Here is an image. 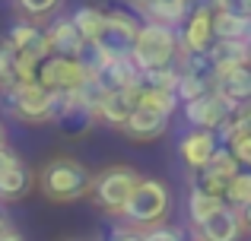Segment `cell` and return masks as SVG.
<instances>
[{
	"label": "cell",
	"instance_id": "6da1fadb",
	"mask_svg": "<svg viewBox=\"0 0 251 241\" xmlns=\"http://www.w3.org/2000/svg\"><path fill=\"white\" fill-rule=\"evenodd\" d=\"M35 184L51 203H76V200L89 197L92 172L70 155H57L42 165V172L35 175Z\"/></svg>",
	"mask_w": 251,
	"mask_h": 241
},
{
	"label": "cell",
	"instance_id": "7a4b0ae2",
	"mask_svg": "<svg viewBox=\"0 0 251 241\" xmlns=\"http://www.w3.org/2000/svg\"><path fill=\"white\" fill-rule=\"evenodd\" d=\"M169 210H172L169 184L159 181V178H143L140 175L137 187L130 191L127 203H124V210L118 213V216L127 225H134V229H150V225H156V222H166Z\"/></svg>",
	"mask_w": 251,
	"mask_h": 241
},
{
	"label": "cell",
	"instance_id": "3957f363",
	"mask_svg": "<svg viewBox=\"0 0 251 241\" xmlns=\"http://www.w3.org/2000/svg\"><path fill=\"white\" fill-rule=\"evenodd\" d=\"M175 54H178L175 25L143 19L140 29H137L134 48H130V61L140 70H150V67H169V64H175Z\"/></svg>",
	"mask_w": 251,
	"mask_h": 241
},
{
	"label": "cell",
	"instance_id": "277c9868",
	"mask_svg": "<svg viewBox=\"0 0 251 241\" xmlns=\"http://www.w3.org/2000/svg\"><path fill=\"white\" fill-rule=\"evenodd\" d=\"M137 181H140V175H137L134 168L124 165V162H115V165H105L99 175H92L89 197L96 200V206L102 213L118 216V213L124 210V203H127L130 191L137 187Z\"/></svg>",
	"mask_w": 251,
	"mask_h": 241
},
{
	"label": "cell",
	"instance_id": "5b68a950",
	"mask_svg": "<svg viewBox=\"0 0 251 241\" xmlns=\"http://www.w3.org/2000/svg\"><path fill=\"white\" fill-rule=\"evenodd\" d=\"M48 102H51V89L42 86L38 80L16 83L13 89L0 92V108L23 124H48Z\"/></svg>",
	"mask_w": 251,
	"mask_h": 241
},
{
	"label": "cell",
	"instance_id": "8992f818",
	"mask_svg": "<svg viewBox=\"0 0 251 241\" xmlns=\"http://www.w3.org/2000/svg\"><path fill=\"white\" fill-rule=\"evenodd\" d=\"M89 76H92V73L83 67L80 57H70V54H48V57H42V61H38L35 80L42 83V86H48L51 92H61V89L74 92V89L83 86Z\"/></svg>",
	"mask_w": 251,
	"mask_h": 241
},
{
	"label": "cell",
	"instance_id": "52a82bcc",
	"mask_svg": "<svg viewBox=\"0 0 251 241\" xmlns=\"http://www.w3.org/2000/svg\"><path fill=\"white\" fill-rule=\"evenodd\" d=\"M191 229H194V235L203 238V241H242L248 235L242 210H235V206H229V203L216 206L210 216L191 222Z\"/></svg>",
	"mask_w": 251,
	"mask_h": 241
},
{
	"label": "cell",
	"instance_id": "ba28073f",
	"mask_svg": "<svg viewBox=\"0 0 251 241\" xmlns=\"http://www.w3.org/2000/svg\"><path fill=\"white\" fill-rule=\"evenodd\" d=\"M137 29H140V19H137L134 13L105 10V25H102V35H99V44H102L111 57H130Z\"/></svg>",
	"mask_w": 251,
	"mask_h": 241
},
{
	"label": "cell",
	"instance_id": "9c48e42d",
	"mask_svg": "<svg viewBox=\"0 0 251 241\" xmlns=\"http://www.w3.org/2000/svg\"><path fill=\"white\" fill-rule=\"evenodd\" d=\"M235 111V102H229L226 95H220L216 89L197 95L191 102H181V114L188 121V127H207V130H216L226 118H232Z\"/></svg>",
	"mask_w": 251,
	"mask_h": 241
},
{
	"label": "cell",
	"instance_id": "30bf717a",
	"mask_svg": "<svg viewBox=\"0 0 251 241\" xmlns=\"http://www.w3.org/2000/svg\"><path fill=\"white\" fill-rule=\"evenodd\" d=\"M178 48L188 54H203L213 42V10H188L184 19L175 25Z\"/></svg>",
	"mask_w": 251,
	"mask_h": 241
},
{
	"label": "cell",
	"instance_id": "8fae6325",
	"mask_svg": "<svg viewBox=\"0 0 251 241\" xmlns=\"http://www.w3.org/2000/svg\"><path fill=\"white\" fill-rule=\"evenodd\" d=\"M169 124H172V114H162V111L147 108V105H137L134 111H130V118L124 121L121 133L134 143H153V140H159V136H166Z\"/></svg>",
	"mask_w": 251,
	"mask_h": 241
},
{
	"label": "cell",
	"instance_id": "7c38bea8",
	"mask_svg": "<svg viewBox=\"0 0 251 241\" xmlns=\"http://www.w3.org/2000/svg\"><path fill=\"white\" fill-rule=\"evenodd\" d=\"M216 146H220V140H216L213 130H207V127H191L188 133L181 136V143H178V155H181V162L191 168V172H197V168L207 165V159L213 155Z\"/></svg>",
	"mask_w": 251,
	"mask_h": 241
},
{
	"label": "cell",
	"instance_id": "4fadbf2b",
	"mask_svg": "<svg viewBox=\"0 0 251 241\" xmlns=\"http://www.w3.org/2000/svg\"><path fill=\"white\" fill-rule=\"evenodd\" d=\"M137 89H140V86H137ZM137 89H108V92L102 95V102H99L96 118L102 121L105 127L121 130L124 121L130 118V111L137 108Z\"/></svg>",
	"mask_w": 251,
	"mask_h": 241
},
{
	"label": "cell",
	"instance_id": "5bb4252c",
	"mask_svg": "<svg viewBox=\"0 0 251 241\" xmlns=\"http://www.w3.org/2000/svg\"><path fill=\"white\" fill-rule=\"evenodd\" d=\"M42 35H45V44H48V54L76 57L80 54V44L86 42L80 32H76V25H74L70 16H51L48 29H42Z\"/></svg>",
	"mask_w": 251,
	"mask_h": 241
},
{
	"label": "cell",
	"instance_id": "9a60e30c",
	"mask_svg": "<svg viewBox=\"0 0 251 241\" xmlns=\"http://www.w3.org/2000/svg\"><path fill=\"white\" fill-rule=\"evenodd\" d=\"M210 70L220 73V70L239 67V64H248V42H235V38H213L210 48L203 51Z\"/></svg>",
	"mask_w": 251,
	"mask_h": 241
},
{
	"label": "cell",
	"instance_id": "2e32d148",
	"mask_svg": "<svg viewBox=\"0 0 251 241\" xmlns=\"http://www.w3.org/2000/svg\"><path fill=\"white\" fill-rule=\"evenodd\" d=\"M213 86L220 95H226L229 102H245L251 99V64H239V67H229L213 73Z\"/></svg>",
	"mask_w": 251,
	"mask_h": 241
},
{
	"label": "cell",
	"instance_id": "e0dca14e",
	"mask_svg": "<svg viewBox=\"0 0 251 241\" xmlns=\"http://www.w3.org/2000/svg\"><path fill=\"white\" fill-rule=\"evenodd\" d=\"M99 83L105 89H137L140 86V67L130 57H108V64L99 70Z\"/></svg>",
	"mask_w": 251,
	"mask_h": 241
},
{
	"label": "cell",
	"instance_id": "ac0fdd59",
	"mask_svg": "<svg viewBox=\"0 0 251 241\" xmlns=\"http://www.w3.org/2000/svg\"><path fill=\"white\" fill-rule=\"evenodd\" d=\"M6 42H10L16 51H29V54H35L38 61L48 57L45 35H42V29H38V22H32V19H19V22H13L10 32H6Z\"/></svg>",
	"mask_w": 251,
	"mask_h": 241
},
{
	"label": "cell",
	"instance_id": "d6986e66",
	"mask_svg": "<svg viewBox=\"0 0 251 241\" xmlns=\"http://www.w3.org/2000/svg\"><path fill=\"white\" fill-rule=\"evenodd\" d=\"M32 187H35V175H32V168H25V162H19V165H13L10 172L0 175V203L23 200Z\"/></svg>",
	"mask_w": 251,
	"mask_h": 241
},
{
	"label": "cell",
	"instance_id": "ffe728a7",
	"mask_svg": "<svg viewBox=\"0 0 251 241\" xmlns=\"http://www.w3.org/2000/svg\"><path fill=\"white\" fill-rule=\"evenodd\" d=\"M213 38L251 42V16L229 13V10H213Z\"/></svg>",
	"mask_w": 251,
	"mask_h": 241
},
{
	"label": "cell",
	"instance_id": "44dd1931",
	"mask_svg": "<svg viewBox=\"0 0 251 241\" xmlns=\"http://www.w3.org/2000/svg\"><path fill=\"white\" fill-rule=\"evenodd\" d=\"M210 89H216L213 86V70H178V83H175V95H178V102H191V99H197V95H203V92H210Z\"/></svg>",
	"mask_w": 251,
	"mask_h": 241
},
{
	"label": "cell",
	"instance_id": "7402d4cb",
	"mask_svg": "<svg viewBox=\"0 0 251 241\" xmlns=\"http://www.w3.org/2000/svg\"><path fill=\"white\" fill-rule=\"evenodd\" d=\"M137 105H147V108H156V111L162 114H175L178 108H181V102H178L175 89H159V86H143L137 89Z\"/></svg>",
	"mask_w": 251,
	"mask_h": 241
},
{
	"label": "cell",
	"instance_id": "603a6c76",
	"mask_svg": "<svg viewBox=\"0 0 251 241\" xmlns=\"http://www.w3.org/2000/svg\"><path fill=\"white\" fill-rule=\"evenodd\" d=\"M70 19H74L76 32H80L86 42H99L102 25H105V10H99V6H80V10H74Z\"/></svg>",
	"mask_w": 251,
	"mask_h": 241
},
{
	"label": "cell",
	"instance_id": "cb8c5ba5",
	"mask_svg": "<svg viewBox=\"0 0 251 241\" xmlns=\"http://www.w3.org/2000/svg\"><path fill=\"white\" fill-rule=\"evenodd\" d=\"M223 200H226L229 206H235V210H242V206L251 203V168H239V172L229 178Z\"/></svg>",
	"mask_w": 251,
	"mask_h": 241
},
{
	"label": "cell",
	"instance_id": "d4e9b609",
	"mask_svg": "<svg viewBox=\"0 0 251 241\" xmlns=\"http://www.w3.org/2000/svg\"><path fill=\"white\" fill-rule=\"evenodd\" d=\"M223 203H226L223 197L207 194V191H201L197 184H191V191H188V219H191V222H197V219L210 216V213H213L216 206H223Z\"/></svg>",
	"mask_w": 251,
	"mask_h": 241
},
{
	"label": "cell",
	"instance_id": "484cf974",
	"mask_svg": "<svg viewBox=\"0 0 251 241\" xmlns=\"http://www.w3.org/2000/svg\"><path fill=\"white\" fill-rule=\"evenodd\" d=\"M239 162H235V155H232V149L226 146V143H220V146L213 149V155L207 159V165H203V172H213V175H220V178H232L235 172H239Z\"/></svg>",
	"mask_w": 251,
	"mask_h": 241
},
{
	"label": "cell",
	"instance_id": "4316f807",
	"mask_svg": "<svg viewBox=\"0 0 251 241\" xmlns=\"http://www.w3.org/2000/svg\"><path fill=\"white\" fill-rule=\"evenodd\" d=\"M16 3V10L23 13L25 19H32V22H45V19H51L57 10H61L64 0H13Z\"/></svg>",
	"mask_w": 251,
	"mask_h": 241
},
{
	"label": "cell",
	"instance_id": "83f0119b",
	"mask_svg": "<svg viewBox=\"0 0 251 241\" xmlns=\"http://www.w3.org/2000/svg\"><path fill=\"white\" fill-rule=\"evenodd\" d=\"M16 86V48L0 38V92Z\"/></svg>",
	"mask_w": 251,
	"mask_h": 241
},
{
	"label": "cell",
	"instance_id": "f1b7e54d",
	"mask_svg": "<svg viewBox=\"0 0 251 241\" xmlns=\"http://www.w3.org/2000/svg\"><path fill=\"white\" fill-rule=\"evenodd\" d=\"M140 83H143V86L175 89V83H178V67H175V64H169V67H150V70H140Z\"/></svg>",
	"mask_w": 251,
	"mask_h": 241
},
{
	"label": "cell",
	"instance_id": "f546056e",
	"mask_svg": "<svg viewBox=\"0 0 251 241\" xmlns=\"http://www.w3.org/2000/svg\"><path fill=\"white\" fill-rule=\"evenodd\" d=\"M76 57L83 61V67L89 70L92 76H99V70L108 64V57H111V54H108V51H105L99 42H83V44H80V54H76Z\"/></svg>",
	"mask_w": 251,
	"mask_h": 241
},
{
	"label": "cell",
	"instance_id": "4dcf8cb0",
	"mask_svg": "<svg viewBox=\"0 0 251 241\" xmlns=\"http://www.w3.org/2000/svg\"><path fill=\"white\" fill-rule=\"evenodd\" d=\"M143 241H188L181 225H169V222H156L150 229H143Z\"/></svg>",
	"mask_w": 251,
	"mask_h": 241
},
{
	"label": "cell",
	"instance_id": "1f68e13d",
	"mask_svg": "<svg viewBox=\"0 0 251 241\" xmlns=\"http://www.w3.org/2000/svg\"><path fill=\"white\" fill-rule=\"evenodd\" d=\"M226 146L232 149L235 162H239L242 168H251V130H245V133H235Z\"/></svg>",
	"mask_w": 251,
	"mask_h": 241
},
{
	"label": "cell",
	"instance_id": "d6a6232c",
	"mask_svg": "<svg viewBox=\"0 0 251 241\" xmlns=\"http://www.w3.org/2000/svg\"><path fill=\"white\" fill-rule=\"evenodd\" d=\"M127 6L137 16H143L147 6H184V0H127ZM184 10H188V6H184Z\"/></svg>",
	"mask_w": 251,
	"mask_h": 241
},
{
	"label": "cell",
	"instance_id": "836d02e7",
	"mask_svg": "<svg viewBox=\"0 0 251 241\" xmlns=\"http://www.w3.org/2000/svg\"><path fill=\"white\" fill-rule=\"evenodd\" d=\"M108 241H143V229H134V225H127V222L115 225Z\"/></svg>",
	"mask_w": 251,
	"mask_h": 241
},
{
	"label": "cell",
	"instance_id": "e575fe53",
	"mask_svg": "<svg viewBox=\"0 0 251 241\" xmlns=\"http://www.w3.org/2000/svg\"><path fill=\"white\" fill-rule=\"evenodd\" d=\"M216 10H229V13L251 16V0H216Z\"/></svg>",
	"mask_w": 251,
	"mask_h": 241
},
{
	"label": "cell",
	"instance_id": "d590c367",
	"mask_svg": "<svg viewBox=\"0 0 251 241\" xmlns=\"http://www.w3.org/2000/svg\"><path fill=\"white\" fill-rule=\"evenodd\" d=\"M19 162H23V159H19V155L13 153V149L6 146V143H3V146H0V175H3V172H10L13 165H19Z\"/></svg>",
	"mask_w": 251,
	"mask_h": 241
},
{
	"label": "cell",
	"instance_id": "8d00e7d4",
	"mask_svg": "<svg viewBox=\"0 0 251 241\" xmlns=\"http://www.w3.org/2000/svg\"><path fill=\"white\" fill-rule=\"evenodd\" d=\"M0 241H25L23 235H19V232L16 229H13V225H6V229L3 232H0Z\"/></svg>",
	"mask_w": 251,
	"mask_h": 241
},
{
	"label": "cell",
	"instance_id": "74e56055",
	"mask_svg": "<svg viewBox=\"0 0 251 241\" xmlns=\"http://www.w3.org/2000/svg\"><path fill=\"white\" fill-rule=\"evenodd\" d=\"M242 219H245V229H248V235H251V203L242 206Z\"/></svg>",
	"mask_w": 251,
	"mask_h": 241
},
{
	"label": "cell",
	"instance_id": "f35d334b",
	"mask_svg": "<svg viewBox=\"0 0 251 241\" xmlns=\"http://www.w3.org/2000/svg\"><path fill=\"white\" fill-rule=\"evenodd\" d=\"M6 225H10V219H6V213H3V210H0V232H3V229H6Z\"/></svg>",
	"mask_w": 251,
	"mask_h": 241
},
{
	"label": "cell",
	"instance_id": "ab89813d",
	"mask_svg": "<svg viewBox=\"0 0 251 241\" xmlns=\"http://www.w3.org/2000/svg\"><path fill=\"white\" fill-rule=\"evenodd\" d=\"M3 140H6V130H3V124H0V146H3Z\"/></svg>",
	"mask_w": 251,
	"mask_h": 241
},
{
	"label": "cell",
	"instance_id": "60d3db41",
	"mask_svg": "<svg viewBox=\"0 0 251 241\" xmlns=\"http://www.w3.org/2000/svg\"><path fill=\"white\" fill-rule=\"evenodd\" d=\"M248 64H251V42H248Z\"/></svg>",
	"mask_w": 251,
	"mask_h": 241
},
{
	"label": "cell",
	"instance_id": "b9f144b4",
	"mask_svg": "<svg viewBox=\"0 0 251 241\" xmlns=\"http://www.w3.org/2000/svg\"><path fill=\"white\" fill-rule=\"evenodd\" d=\"M64 241H83V238H64Z\"/></svg>",
	"mask_w": 251,
	"mask_h": 241
},
{
	"label": "cell",
	"instance_id": "7bdbcfd3",
	"mask_svg": "<svg viewBox=\"0 0 251 241\" xmlns=\"http://www.w3.org/2000/svg\"><path fill=\"white\" fill-rule=\"evenodd\" d=\"M194 241H203V238H194Z\"/></svg>",
	"mask_w": 251,
	"mask_h": 241
}]
</instances>
